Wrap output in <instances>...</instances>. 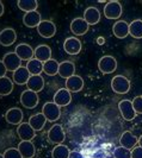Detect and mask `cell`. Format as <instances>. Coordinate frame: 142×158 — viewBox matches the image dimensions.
Returning a JSON list of instances; mask_svg holds the SVG:
<instances>
[{
    "mask_svg": "<svg viewBox=\"0 0 142 158\" xmlns=\"http://www.w3.org/2000/svg\"><path fill=\"white\" fill-rule=\"evenodd\" d=\"M33 56L36 60H38L41 62H47L51 58V49L46 44H41L35 49L33 51Z\"/></svg>",
    "mask_w": 142,
    "mask_h": 158,
    "instance_id": "7402d4cb",
    "label": "cell"
},
{
    "mask_svg": "<svg viewBox=\"0 0 142 158\" xmlns=\"http://www.w3.org/2000/svg\"><path fill=\"white\" fill-rule=\"evenodd\" d=\"M97 43H98L99 45H103V44L105 43V38H104V37H98V38H97Z\"/></svg>",
    "mask_w": 142,
    "mask_h": 158,
    "instance_id": "ab89813d",
    "label": "cell"
},
{
    "mask_svg": "<svg viewBox=\"0 0 142 158\" xmlns=\"http://www.w3.org/2000/svg\"><path fill=\"white\" fill-rule=\"evenodd\" d=\"M12 90H13V82H12V80L7 77V76L0 77V95L6 96V95L11 94Z\"/></svg>",
    "mask_w": 142,
    "mask_h": 158,
    "instance_id": "4dcf8cb0",
    "label": "cell"
},
{
    "mask_svg": "<svg viewBox=\"0 0 142 158\" xmlns=\"http://www.w3.org/2000/svg\"><path fill=\"white\" fill-rule=\"evenodd\" d=\"M20 155L23 156V158H33L36 155V149H35V145L31 142H28V140H22V142L18 144V148H17Z\"/></svg>",
    "mask_w": 142,
    "mask_h": 158,
    "instance_id": "44dd1931",
    "label": "cell"
},
{
    "mask_svg": "<svg viewBox=\"0 0 142 158\" xmlns=\"http://www.w3.org/2000/svg\"><path fill=\"white\" fill-rule=\"evenodd\" d=\"M98 68L103 74H111L117 69V61L113 56H103L98 61Z\"/></svg>",
    "mask_w": 142,
    "mask_h": 158,
    "instance_id": "8992f818",
    "label": "cell"
},
{
    "mask_svg": "<svg viewBox=\"0 0 142 158\" xmlns=\"http://www.w3.org/2000/svg\"><path fill=\"white\" fill-rule=\"evenodd\" d=\"M131 158H142V148L135 146L131 150Z\"/></svg>",
    "mask_w": 142,
    "mask_h": 158,
    "instance_id": "8d00e7d4",
    "label": "cell"
},
{
    "mask_svg": "<svg viewBox=\"0 0 142 158\" xmlns=\"http://www.w3.org/2000/svg\"><path fill=\"white\" fill-rule=\"evenodd\" d=\"M23 111L18 107H12L5 113V120L11 125H20L23 121Z\"/></svg>",
    "mask_w": 142,
    "mask_h": 158,
    "instance_id": "7c38bea8",
    "label": "cell"
},
{
    "mask_svg": "<svg viewBox=\"0 0 142 158\" xmlns=\"http://www.w3.org/2000/svg\"><path fill=\"white\" fill-rule=\"evenodd\" d=\"M0 158H4V155H1V153H0Z\"/></svg>",
    "mask_w": 142,
    "mask_h": 158,
    "instance_id": "7bdbcfd3",
    "label": "cell"
},
{
    "mask_svg": "<svg viewBox=\"0 0 142 158\" xmlns=\"http://www.w3.org/2000/svg\"><path fill=\"white\" fill-rule=\"evenodd\" d=\"M33 51L35 50L26 43H20L15 49V52L22 61H30V60H32L33 58Z\"/></svg>",
    "mask_w": 142,
    "mask_h": 158,
    "instance_id": "2e32d148",
    "label": "cell"
},
{
    "mask_svg": "<svg viewBox=\"0 0 142 158\" xmlns=\"http://www.w3.org/2000/svg\"><path fill=\"white\" fill-rule=\"evenodd\" d=\"M17 40V33L12 27H5L0 31V44L2 47H11Z\"/></svg>",
    "mask_w": 142,
    "mask_h": 158,
    "instance_id": "9a60e30c",
    "label": "cell"
},
{
    "mask_svg": "<svg viewBox=\"0 0 142 158\" xmlns=\"http://www.w3.org/2000/svg\"><path fill=\"white\" fill-rule=\"evenodd\" d=\"M17 135L22 140L31 142L36 135V131L29 125V123H22L17 127Z\"/></svg>",
    "mask_w": 142,
    "mask_h": 158,
    "instance_id": "30bf717a",
    "label": "cell"
},
{
    "mask_svg": "<svg viewBox=\"0 0 142 158\" xmlns=\"http://www.w3.org/2000/svg\"><path fill=\"white\" fill-rule=\"evenodd\" d=\"M42 114L46 117L47 121L54 123L56 120H59L60 117H61L60 106H57L54 101L53 102H46L42 107Z\"/></svg>",
    "mask_w": 142,
    "mask_h": 158,
    "instance_id": "3957f363",
    "label": "cell"
},
{
    "mask_svg": "<svg viewBox=\"0 0 142 158\" xmlns=\"http://www.w3.org/2000/svg\"><path fill=\"white\" fill-rule=\"evenodd\" d=\"M2 62L5 64L7 71H16L18 68H20L22 65V60L17 56L16 52H7L5 54L4 58H2Z\"/></svg>",
    "mask_w": 142,
    "mask_h": 158,
    "instance_id": "9c48e42d",
    "label": "cell"
},
{
    "mask_svg": "<svg viewBox=\"0 0 142 158\" xmlns=\"http://www.w3.org/2000/svg\"><path fill=\"white\" fill-rule=\"evenodd\" d=\"M4 11H5V8H4V4H2V1H0V17L4 15Z\"/></svg>",
    "mask_w": 142,
    "mask_h": 158,
    "instance_id": "60d3db41",
    "label": "cell"
},
{
    "mask_svg": "<svg viewBox=\"0 0 142 158\" xmlns=\"http://www.w3.org/2000/svg\"><path fill=\"white\" fill-rule=\"evenodd\" d=\"M26 69L29 70L30 75H41V73L43 71V62L36 58H32L30 61H28Z\"/></svg>",
    "mask_w": 142,
    "mask_h": 158,
    "instance_id": "1f68e13d",
    "label": "cell"
},
{
    "mask_svg": "<svg viewBox=\"0 0 142 158\" xmlns=\"http://www.w3.org/2000/svg\"><path fill=\"white\" fill-rule=\"evenodd\" d=\"M30 73L26 69V67H20L18 68L16 71H13V82L22 86V85H26L28 81L30 79Z\"/></svg>",
    "mask_w": 142,
    "mask_h": 158,
    "instance_id": "cb8c5ba5",
    "label": "cell"
},
{
    "mask_svg": "<svg viewBox=\"0 0 142 158\" xmlns=\"http://www.w3.org/2000/svg\"><path fill=\"white\" fill-rule=\"evenodd\" d=\"M84 19L86 20V23L88 25H95L100 20V12L98 11V8L90 6L84 12Z\"/></svg>",
    "mask_w": 142,
    "mask_h": 158,
    "instance_id": "d4e9b609",
    "label": "cell"
},
{
    "mask_svg": "<svg viewBox=\"0 0 142 158\" xmlns=\"http://www.w3.org/2000/svg\"><path fill=\"white\" fill-rule=\"evenodd\" d=\"M137 143H139V138L135 135H133L131 132H129V131L123 132V135H121V138H119L121 146H123L126 149H129V150L134 149Z\"/></svg>",
    "mask_w": 142,
    "mask_h": 158,
    "instance_id": "d6986e66",
    "label": "cell"
},
{
    "mask_svg": "<svg viewBox=\"0 0 142 158\" xmlns=\"http://www.w3.org/2000/svg\"><path fill=\"white\" fill-rule=\"evenodd\" d=\"M17 6L19 10L24 11L25 13H29V12H33L37 10L38 2L36 0H18Z\"/></svg>",
    "mask_w": 142,
    "mask_h": 158,
    "instance_id": "f1b7e54d",
    "label": "cell"
},
{
    "mask_svg": "<svg viewBox=\"0 0 142 158\" xmlns=\"http://www.w3.org/2000/svg\"><path fill=\"white\" fill-rule=\"evenodd\" d=\"M2 155H4V158H23L17 148H8Z\"/></svg>",
    "mask_w": 142,
    "mask_h": 158,
    "instance_id": "e575fe53",
    "label": "cell"
},
{
    "mask_svg": "<svg viewBox=\"0 0 142 158\" xmlns=\"http://www.w3.org/2000/svg\"><path fill=\"white\" fill-rule=\"evenodd\" d=\"M59 65L60 63L56 60L50 58L49 61L43 63V73L47 74L48 76H55L56 74H59Z\"/></svg>",
    "mask_w": 142,
    "mask_h": 158,
    "instance_id": "83f0119b",
    "label": "cell"
},
{
    "mask_svg": "<svg viewBox=\"0 0 142 158\" xmlns=\"http://www.w3.org/2000/svg\"><path fill=\"white\" fill-rule=\"evenodd\" d=\"M113 158H131V150L123 146H117L113 150Z\"/></svg>",
    "mask_w": 142,
    "mask_h": 158,
    "instance_id": "836d02e7",
    "label": "cell"
},
{
    "mask_svg": "<svg viewBox=\"0 0 142 158\" xmlns=\"http://www.w3.org/2000/svg\"><path fill=\"white\" fill-rule=\"evenodd\" d=\"M112 32L115 37L123 40L129 35V24L126 20H117L112 26Z\"/></svg>",
    "mask_w": 142,
    "mask_h": 158,
    "instance_id": "e0dca14e",
    "label": "cell"
},
{
    "mask_svg": "<svg viewBox=\"0 0 142 158\" xmlns=\"http://www.w3.org/2000/svg\"><path fill=\"white\" fill-rule=\"evenodd\" d=\"M63 49L68 55H78L81 51V42L77 37H69L64 40Z\"/></svg>",
    "mask_w": 142,
    "mask_h": 158,
    "instance_id": "5bb4252c",
    "label": "cell"
},
{
    "mask_svg": "<svg viewBox=\"0 0 142 158\" xmlns=\"http://www.w3.org/2000/svg\"><path fill=\"white\" fill-rule=\"evenodd\" d=\"M129 35L136 40L142 38V19H136L129 24Z\"/></svg>",
    "mask_w": 142,
    "mask_h": 158,
    "instance_id": "f546056e",
    "label": "cell"
},
{
    "mask_svg": "<svg viewBox=\"0 0 142 158\" xmlns=\"http://www.w3.org/2000/svg\"><path fill=\"white\" fill-rule=\"evenodd\" d=\"M68 158H84V156L80 153L79 151H71L69 157Z\"/></svg>",
    "mask_w": 142,
    "mask_h": 158,
    "instance_id": "f35d334b",
    "label": "cell"
},
{
    "mask_svg": "<svg viewBox=\"0 0 142 158\" xmlns=\"http://www.w3.org/2000/svg\"><path fill=\"white\" fill-rule=\"evenodd\" d=\"M131 102H133V107H134L136 114H142V96L141 95L135 96Z\"/></svg>",
    "mask_w": 142,
    "mask_h": 158,
    "instance_id": "d590c367",
    "label": "cell"
},
{
    "mask_svg": "<svg viewBox=\"0 0 142 158\" xmlns=\"http://www.w3.org/2000/svg\"><path fill=\"white\" fill-rule=\"evenodd\" d=\"M90 25L86 23L84 18H75L71 23V31L75 36H84L88 31Z\"/></svg>",
    "mask_w": 142,
    "mask_h": 158,
    "instance_id": "4fadbf2b",
    "label": "cell"
},
{
    "mask_svg": "<svg viewBox=\"0 0 142 158\" xmlns=\"http://www.w3.org/2000/svg\"><path fill=\"white\" fill-rule=\"evenodd\" d=\"M54 102L60 106V107H64V106H68L72 101V94L71 92L67 89V88H61L54 94Z\"/></svg>",
    "mask_w": 142,
    "mask_h": 158,
    "instance_id": "8fae6325",
    "label": "cell"
},
{
    "mask_svg": "<svg viewBox=\"0 0 142 158\" xmlns=\"http://www.w3.org/2000/svg\"><path fill=\"white\" fill-rule=\"evenodd\" d=\"M29 125L36 131V132H38V131H42L43 130V127L46 125V123H47V119L46 117L42 114V113H37V114H33L31 115L30 118H29Z\"/></svg>",
    "mask_w": 142,
    "mask_h": 158,
    "instance_id": "4316f807",
    "label": "cell"
},
{
    "mask_svg": "<svg viewBox=\"0 0 142 158\" xmlns=\"http://www.w3.org/2000/svg\"><path fill=\"white\" fill-rule=\"evenodd\" d=\"M137 144H139V146H141L142 148V135L139 138V143H137Z\"/></svg>",
    "mask_w": 142,
    "mask_h": 158,
    "instance_id": "b9f144b4",
    "label": "cell"
},
{
    "mask_svg": "<svg viewBox=\"0 0 142 158\" xmlns=\"http://www.w3.org/2000/svg\"><path fill=\"white\" fill-rule=\"evenodd\" d=\"M41 22H42V18H41V15L37 11L25 13L23 17V24L26 27H30V29L31 27H37Z\"/></svg>",
    "mask_w": 142,
    "mask_h": 158,
    "instance_id": "603a6c76",
    "label": "cell"
},
{
    "mask_svg": "<svg viewBox=\"0 0 142 158\" xmlns=\"http://www.w3.org/2000/svg\"><path fill=\"white\" fill-rule=\"evenodd\" d=\"M40 102V98H38V93H35L30 89L24 90L20 94V103L23 105L25 108L32 110L35 107H37V105Z\"/></svg>",
    "mask_w": 142,
    "mask_h": 158,
    "instance_id": "5b68a950",
    "label": "cell"
},
{
    "mask_svg": "<svg viewBox=\"0 0 142 158\" xmlns=\"http://www.w3.org/2000/svg\"><path fill=\"white\" fill-rule=\"evenodd\" d=\"M118 110L121 115L126 121H131L136 117V112L133 107V102L130 100H122L118 103Z\"/></svg>",
    "mask_w": 142,
    "mask_h": 158,
    "instance_id": "52a82bcc",
    "label": "cell"
},
{
    "mask_svg": "<svg viewBox=\"0 0 142 158\" xmlns=\"http://www.w3.org/2000/svg\"><path fill=\"white\" fill-rule=\"evenodd\" d=\"M66 139V132L63 130V127L59 124H55L49 128L48 131V140L51 143V144H62Z\"/></svg>",
    "mask_w": 142,
    "mask_h": 158,
    "instance_id": "277c9868",
    "label": "cell"
},
{
    "mask_svg": "<svg viewBox=\"0 0 142 158\" xmlns=\"http://www.w3.org/2000/svg\"><path fill=\"white\" fill-rule=\"evenodd\" d=\"M111 89L116 94H126L130 90V81L123 75H117L111 80Z\"/></svg>",
    "mask_w": 142,
    "mask_h": 158,
    "instance_id": "6da1fadb",
    "label": "cell"
},
{
    "mask_svg": "<svg viewBox=\"0 0 142 158\" xmlns=\"http://www.w3.org/2000/svg\"><path fill=\"white\" fill-rule=\"evenodd\" d=\"M59 75L62 79H69L75 75V64L72 61H63L59 65Z\"/></svg>",
    "mask_w": 142,
    "mask_h": 158,
    "instance_id": "ac0fdd59",
    "label": "cell"
},
{
    "mask_svg": "<svg viewBox=\"0 0 142 158\" xmlns=\"http://www.w3.org/2000/svg\"><path fill=\"white\" fill-rule=\"evenodd\" d=\"M26 86H28V89H30L35 93H38L44 88V79L41 75H31Z\"/></svg>",
    "mask_w": 142,
    "mask_h": 158,
    "instance_id": "484cf974",
    "label": "cell"
},
{
    "mask_svg": "<svg viewBox=\"0 0 142 158\" xmlns=\"http://www.w3.org/2000/svg\"><path fill=\"white\" fill-rule=\"evenodd\" d=\"M71 150L68 149V146L63 145V144H59L55 145V148L51 151V157L53 158H68L69 157Z\"/></svg>",
    "mask_w": 142,
    "mask_h": 158,
    "instance_id": "d6a6232c",
    "label": "cell"
},
{
    "mask_svg": "<svg viewBox=\"0 0 142 158\" xmlns=\"http://www.w3.org/2000/svg\"><path fill=\"white\" fill-rule=\"evenodd\" d=\"M66 88L72 93H78L84 88V80L81 76L73 75L72 77L66 80Z\"/></svg>",
    "mask_w": 142,
    "mask_h": 158,
    "instance_id": "ffe728a7",
    "label": "cell"
},
{
    "mask_svg": "<svg viewBox=\"0 0 142 158\" xmlns=\"http://www.w3.org/2000/svg\"><path fill=\"white\" fill-rule=\"evenodd\" d=\"M6 73H7V69H6L5 64H4L2 60H1V61H0V77H4V76H6Z\"/></svg>",
    "mask_w": 142,
    "mask_h": 158,
    "instance_id": "74e56055",
    "label": "cell"
},
{
    "mask_svg": "<svg viewBox=\"0 0 142 158\" xmlns=\"http://www.w3.org/2000/svg\"><path fill=\"white\" fill-rule=\"evenodd\" d=\"M37 32L43 38H51L56 33V25L51 20H42L37 26Z\"/></svg>",
    "mask_w": 142,
    "mask_h": 158,
    "instance_id": "ba28073f",
    "label": "cell"
},
{
    "mask_svg": "<svg viewBox=\"0 0 142 158\" xmlns=\"http://www.w3.org/2000/svg\"><path fill=\"white\" fill-rule=\"evenodd\" d=\"M122 12H123V7L117 0L108 1L104 6V16L108 19H118L122 16Z\"/></svg>",
    "mask_w": 142,
    "mask_h": 158,
    "instance_id": "7a4b0ae2",
    "label": "cell"
}]
</instances>
